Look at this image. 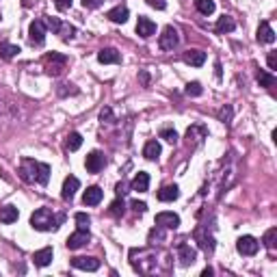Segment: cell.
I'll return each mask as SVG.
<instances>
[{"label":"cell","mask_w":277,"mask_h":277,"mask_svg":"<svg viewBox=\"0 0 277 277\" xmlns=\"http://www.w3.org/2000/svg\"><path fill=\"white\" fill-rule=\"evenodd\" d=\"M20 178L24 182H37L46 186L50 180V167L46 162L32 160V158H22V162H20Z\"/></svg>","instance_id":"obj_1"},{"label":"cell","mask_w":277,"mask_h":277,"mask_svg":"<svg viewBox=\"0 0 277 277\" xmlns=\"http://www.w3.org/2000/svg\"><path fill=\"white\" fill-rule=\"evenodd\" d=\"M65 221L63 212H52L50 208H37L35 212L30 214V226L37 230V232H54V230L61 228V223Z\"/></svg>","instance_id":"obj_2"},{"label":"cell","mask_w":277,"mask_h":277,"mask_svg":"<svg viewBox=\"0 0 277 277\" xmlns=\"http://www.w3.org/2000/svg\"><path fill=\"white\" fill-rule=\"evenodd\" d=\"M130 264H132L136 273H143V275H154L160 271L154 249H132L130 252Z\"/></svg>","instance_id":"obj_3"},{"label":"cell","mask_w":277,"mask_h":277,"mask_svg":"<svg viewBox=\"0 0 277 277\" xmlns=\"http://www.w3.org/2000/svg\"><path fill=\"white\" fill-rule=\"evenodd\" d=\"M65 68H68V56L65 54H58V52H48L46 54V70H48V74L61 76Z\"/></svg>","instance_id":"obj_4"},{"label":"cell","mask_w":277,"mask_h":277,"mask_svg":"<svg viewBox=\"0 0 277 277\" xmlns=\"http://www.w3.org/2000/svg\"><path fill=\"white\" fill-rule=\"evenodd\" d=\"M178 42H180V37H178V30L174 26H164L162 28V35L158 39V46H160V50H174Z\"/></svg>","instance_id":"obj_5"},{"label":"cell","mask_w":277,"mask_h":277,"mask_svg":"<svg viewBox=\"0 0 277 277\" xmlns=\"http://www.w3.org/2000/svg\"><path fill=\"white\" fill-rule=\"evenodd\" d=\"M84 167H87L89 174H98V171H102L106 167V158H104L102 152H89L87 154V160H84Z\"/></svg>","instance_id":"obj_6"},{"label":"cell","mask_w":277,"mask_h":277,"mask_svg":"<svg viewBox=\"0 0 277 277\" xmlns=\"http://www.w3.org/2000/svg\"><path fill=\"white\" fill-rule=\"evenodd\" d=\"M28 37L32 46H42L46 42V22L42 20H32L28 26Z\"/></svg>","instance_id":"obj_7"},{"label":"cell","mask_w":277,"mask_h":277,"mask_svg":"<svg viewBox=\"0 0 277 277\" xmlns=\"http://www.w3.org/2000/svg\"><path fill=\"white\" fill-rule=\"evenodd\" d=\"M236 249H238V254L242 256H256L260 249V242L254 238V236H240L238 240H236Z\"/></svg>","instance_id":"obj_8"},{"label":"cell","mask_w":277,"mask_h":277,"mask_svg":"<svg viewBox=\"0 0 277 277\" xmlns=\"http://www.w3.org/2000/svg\"><path fill=\"white\" fill-rule=\"evenodd\" d=\"M91 240V234H89V230H76L74 234L68 238V249H72V252H76V249H80V247H84L87 242Z\"/></svg>","instance_id":"obj_9"},{"label":"cell","mask_w":277,"mask_h":277,"mask_svg":"<svg viewBox=\"0 0 277 277\" xmlns=\"http://www.w3.org/2000/svg\"><path fill=\"white\" fill-rule=\"evenodd\" d=\"M178 260H180L182 266H190L197 260V252L190 245H186V242H180L178 245Z\"/></svg>","instance_id":"obj_10"},{"label":"cell","mask_w":277,"mask_h":277,"mask_svg":"<svg viewBox=\"0 0 277 277\" xmlns=\"http://www.w3.org/2000/svg\"><path fill=\"white\" fill-rule=\"evenodd\" d=\"M78 188H80V180H78L76 176H68L65 182H63V188H61V197L65 202H72Z\"/></svg>","instance_id":"obj_11"},{"label":"cell","mask_w":277,"mask_h":277,"mask_svg":"<svg viewBox=\"0 0 277 277\" xmlns=\"http://www.w3.org/2000/svg\"><path fill=\"white\" fill-rule=\"evenodd\" d=\"M156 226H160L164 230H178L180 228V216L176 212H158L156 214Z\"/></svg>","instance_id":"obj_12"},{"label":"cell","mask_w":277,"mask_h":277,"mask_svg":"<svg viewBox=\"0 0 277 277\" xmlns=\"http://www.w3.org/2000/svg\"><path fill=\"white\" fill-rule=\"evenodd\" d=\"M193 236H195V240L200 242V247H202L206 254H212V252H214V238H212L210 234H206V228L200 226V228L195 230Z\"/></svg>","instance_id":"obj_13"},{"label":"cell","mask_w":277,"mask_h":277,"mask_svg":"<svg viewBox=\"0 0 277 277\" xmlns=\"http://www.w3.org/2000/svg\"><path fill=\"white\" fill-rule=\"evenodd\" d=\"M206 138V128L200 126V124H195V126H190L186 130V143L190 148H195V145H202V141Z\"/></svg>","instance_id":"obj_14"},{"label":"cell","mask_w":277,"mask_h":277,"mask_svg":"<svg viewBox=\"0 0 277 277\" xmlns=\"http://www.w3.org/2000/svg\"><path fill=\"white\" fill-rule=\"evenodd\" d=\"M136 32L141 35L143 39H148V37H152L156 32V24L152 22L150 18H145V16H138V20H136Z\"/></svg>","instance_id":"obj_15"},{"label":"cell","mask_w":277,"mask_h":277,"mask_svg":"<svg viewBox=\"0 0 277 277\" xmlns=\"http://www.w3.org/2000/svg\"><path fill=\"white\" fill-rule=\"evenodd\" d=\"M102 197H104V190L100 186H89L82 195V202H84V206H98L102 202Z\"/></svg>","instance_id":"obj_16"},{"label":"cell","mask_w":277,"mask_h":277,"mask_svg":"<svg viewBox=\"0 0 277 277\" xmlns=\"http://www.w3.org/2000/svg\"><path fill=\"white\" fill-rule=\"evenodd\" d=\"M72 266L74 268H80V271H98L100 268V260L98 258H74L72 260Z\"/></svg>","instance_id":"obj_17"},{"label":"cell","mask_w":277,"mask_h":277,"mask_svg":"<svg viewBox=\"0 0 277 277\" xmlns=\"http://www.w3.org/2000/svg\"><path fill=\"white\" fill-rule=\"evenodd\" d=\"M128 6H124V4H117L115 9H110L106 13V18L110 20V22H115V24H126L128 22Z\"/></svg>","instance_id":"obj_18"},{"label":"cell","mask_w":277,"mask_h":277,"mask_svg":"<svg viewBox=\"0 0 277 277\" xmlns=\"http://www.w3.org/2000/svg\"><path fill=\"white\" fill-rule=\"evenodd\" d=\"M258 42L260 44H273L275 42V30L271 28V24L268 22H260V26H258Z\"/></svg>","instance_id":"obj_19"},{"label":"cell","mask_w":277,"mask_h":277,"mask_svg":"<svg viewBox=\"0 0 277 277\" xmlns=\"http://www.w3.org/2000/svg\"><path fill=\"white\" fill-rule=\"evenodd\" d=\"M184 63L193 65V68H202V65L206 63V52H202V50H188V52H184Z\"/></svg>","instance_id":"obj_20"},{"label":"cell","mask_w":277,"mask_h":277,"mask_svg":"<svg viewBox=\"0 0 277 277\" xmlns=\"http://www.w3.org/2000/svg\"><path fill=\"white\" fill-rule=\"evenodd\" d=\"M52 258H54V252H52V247H44L39 249V252H35V256H32V260H35V266H48Z\"/></svg>","instance_id":"obj_21"},{"label":"cell","mask_w":277,"mask_h":277,"mask_svg":"<svg viewBox=\"0 0 277 277\" xmlns=\"http://www.w3.org/2000/svg\"><path fill=\"white\" fill-rule=\"evenodd\" d=\"M178 197H180L178 184H167V186H162L160 190H158V200L160 202H176Z\"/></svg>","instance_id":"obj_22"},{"label":"cell","mask_w":277,"mask_h":277,"mask_svg":"<svg viewBox=\"0 0 277 277\" xmlns=\"http://www.w3.org/2000/svg\"><path fill=\"white\" fill-rule=\"evenodd\" d=\"M130 188L138 190V193H145V190L150 188V174H145V171H138V174L134 176V180L130 182Z\"/></svg>","instance_id":"obj_23"},{"label":"cell","mask_w":277,"mask_h":277,"mask_svg":"<svg viewBox=\"0 0 277 277\" xmlns=\"http://www.w3.org/2000/svg\"><path fill=\"white\" fill-rule=\"evenodd\" d=\"M98 61L104 63V65H108V63H120L122 61V54L117 52L115 48H104L98 52Z\"/></svg>","instance_id":"obj_24"},{"label":"cell","mask_w":277,"mask_h":277,"mask_svg":"<svg viewBox=\"0 0 277 277\" xmlns=\"http://www.w3.org/2000/svg\"><path fill=\"white\" fill-rule=\"evenodd\" d=\"M18 216H20L18 208L11 206V204H9V206H2V208H0V223H4V226H9V223H16Z\"/></svg>","instance_id":"obj_25"},{"label":"cell","mask_w":277,"mask_h":277,"mask_svg":"<svg viewBox=\"0 0 277 277\" xmlns=\"http://www.w3.org/2000/svg\"><path fill=\"white\" fill-rule=\"evenodd\" d=\"M160 143L158 141H148L143 148V156L148 158V160H158V156H160Z\"/></svg>","instance_id":"obj_26"},{"label":"cell","mask_w":277,"mask_h":277,"mask_svg":"<svg viewBox=\"0 0 277 277\" xmlns=\"http://www.w3.org/2000/svg\"><path fill=\"white\" fill-rule=\"evenodd\" d=\"M216 32H232L234 28H236V22H234V18H230V16H221L219 18V22H216Z\"/></svg>","instance_id":"obj_27"},{"label":"cell","mask_w":277,"mask_h":277,"mask_svg":"<svg viewBox=\"0 0 277 277\" xmlns=\"http://www.w3.org/2000/svg\"><path fill=\"white\" fill-rule=\"evenodd\" d=\"M18 52H20V46L16 44H6V42L0 44V58H4V61H11Z\"/></svg>","instance_id":"obj_28"},{"label":"cell","mask_w":277,"mask_h":277,"mask_svg":"<svg viewBox=\"0 0 277 277\" xmlns=\"http://www.w3.org/2000/svg\"><path fill=\"white\" fill-rule=\"evenodd\" d=\"M195 9L204 13V16H210V13H214L216 4H214V0H195Z\"/></svg>","instance_id":"obj_29"},{"label":"cell","mask_w":277,"mask_h":277,"mask_svg":"<svg viewBox=\"0 0 277 277\" xmlns=\"http://www.w3.org/2000/svg\"><path fill=\"white\" fill-rule=\"evenodd\" d=\"M80 145H82V136L78 132H70L68 138H65V148H68L70 152H76Z\"/></svg>","instance_id":"obj_30"},{"label":"cell","mask_w":277,"mask_h":277,"mask_svg":"<svg viewBox=\"0 0 277 277\" xmlns=\"http://www.w3.org/2000/svg\"><path fill=\"white\" fill-rule=\"evenodd\" d=\"M124 212H126V206H124V200L122 197H117V200L110 204V208H108V214L110 216H122Z\"/></svg>","instance_id":"obj_31"},{"label":"cell","mask_w":277,"mask_h":277,"mask_svg":"<svg viewBox=\"0 0 277 277\" xmlns=\"http://www.w3.org/2000/svg\"><path fill=\"white\" fill-rule=\"evenodd\" d=\"M258 82H260V87L271 89L273 84H275V76L273 74H266V72H258Z\"/></svg>","instance_id":"obj_32"},{"label":"cell","mask_w":277,"mask_h":277,"mask_svg":"<svg viewBox=\"0 0 277 277\" xmlns=\"http://www.w3.org/2000/svg\"><path fill=\"white\" fill-rule=\"evenodd\" d=\"M74 219H76V226H78V230H89L91 216H89L87 212H76V214H74Z\"/></svg>","instance_id":"obj_33"},{"label":"cell","mask_w":277,"mask_h":277,"mask_svg":"<svg viewBox=\"0 0 277 277\" xmlns=\"http://www.w3.org/2000/svg\"><path fill=\"white\" fill-rule=\"evenodd\" d=\"M56 35H61L65 42H68V39H72L76 35V28H74V26H70V24H61V28H58Z\"/></svg>","instance_id":"obj_34"},{"label":"cell","mask_w":277,"mask_h":277,"mask_svg":"<svg viewBox=\"0 0 277 277\" xmlns=\"http://www.w3.org/2000/svg\"><path fill=\"white\" fill-rule=\"evenodd\" d=\"M184 91H186V96H193V98H197V96H202V94H204L202 84H200V82H197V80H193V82H188V84H186V89H184Z\"/></svg>","instance_id":"obj_35"},{"label":"cell","mask_w":277,"mask_h":277,"mask_svg":"<svg viewBox=\"0 0 277 277\" xmlns=\"http://www.w3.org/2000/svg\"><path fill=\"white\" fill-rule=\"evenodd\" d=\"M275 238H277V228H271L264 234V247L266 249H275Z\"/></svg>","instance_id":"obj_36"},{"label":"cell","mask_w":277,"mask_h":277,"mask_svg":"<svg viewBox=\"0 0 277 277\" xmlns=\"http://www.w3.org/2000/svg\"><path fill=\"white\" fill-rule=\"evenodd\" d=\"M148 240H150V245H154V240H164V232H162V228H160V226H156V228L150 232Z\"/></svg>","instance_id":"obj_37"},{"label":"cell","mask_w":277,"mask_h":277,"mask_svg":"<svg viewBox=\"0 0 277 277\" xmlns=\"http://www.w3.org/2000/svg\"><path fill=\"white\" fill-rule=\"evenodd\" d=\"M219 122H223V124H228V126H230V122H232V106H230V104L219 110Z\"/></svg>","instance_id":"obj_38"},{"label":"cell","mask_w":277,"mask_h":277,"mask_svg":"<svg viewBox=\"0 0 277 277\" xmlns=\"http://www.w3.org/2000/svg\"><path fill=\"white\" fill-rule=\"evenodd\" d=\"M160 138H164V141H169V143H178V132L176 130H171V128H164L160 130Z\"/></svg>","instance_id":"obj_39"},{"label":"cell","mask_w":277,"mask_h":277,"mask_svg":"<svg viewBox=\"0 0 277 277\" xmlns=\"http://www.w3.org/2000/svg\"><path fill=\"white\" fill-rule=\"evenodd\" d=\"M61 20L58 18H46V26H48V28H52V32H58V28H61Z\"/></svg>","instance_id":"obj_40"},{"label":"cell","mask_w":277,"mask_h":277,"mask_svg":"<svg viewBox=\"0 0 277 277\" xmlns=\"http://www.w3.org/2000/svg\"><path fill=\"white\" fill-rule=\"evenodd\" d=\"M76 96L78 89H74V84H61V89H58V96Z\"/></svg>","instance_id":"obj_41"},{"label":"cell","mask_w":277,"mask_h":277,"mask_svg":"<svg viewBox=\"0 0 277 277\" xmlns=\"http://www.w3.org/2000/svg\"><path fill=\"white\" fill-rule=\"evenodd\" d=\"M110 120H113V110H110L108 106H106V108H102V113H100V122H102V124H108Z\"/></svg>","instance_id":"obj_42"},{"label":"cell","mask_w":277,"mask_h":277,"mask_svg":"<svg viewBox=\"0 0 277 277\" xmlns=\"http://www.w3.org/2000/svg\"><path fill=\"white\" fill-rule=\"evenodd\" d=\"M130 206H132V210H134V212H145V210H148V204H145V202H138V200H134L132 204H130Z\"/></svg>","instance_id":"obj_43"},{"label":"cell","mask_w":277,"mask_h":277,"mask_svg":"<svg viewBox=\"0 0 277 277\" xmlns=\"http://www.w3.org/2000/svg\"><path fill=\"white\" fill-rule=\"evenodd\" d=\"M54 6L58 11H68L72 6V0H54Z\"/></svg>","instance_id":"obj_44"},{"label":"cell","mask_w":277,"mask_h":277,"mask_svg":"<svg viewBox=\"0 0 277 277\" xmlns=\"http://www.w3.org/2000/svg\"><path fill=\"white\" fill-rule=\"evenodd\" d=\"M148 4L154 6V9H158V11H162L164 6H167V2H164V0H148Z\"/></svg>","instance_id":"obj_45"},{"label":"cell","mask_w":277,"mask_h":277,"mask_svg":"<svg viewBox=\"0 0 277 277\" xmlns=\"http://www.w3.org/2000/svg\"><path fill=\"white\" fill-rule=\"evenodd\" d=\"M82 4L87 6V9H98V6L102 4V0H82Z\"/></svg>","instance_id":"obj_46"},{"label":"cell","mask_w":277,"mask_h":277,"mask_svg":"<svg viewBox=\"0 0 277 277\" xmlns=\"http://www.w3.org/2000/svg\"><path fill=\"white\" fill-rule=\"evenodd\" d=\"M266 63H268V70H277V56H275V52H271V54H268Z\"/></svg>","instance_id":"obj_47"},{"label":"cell","mask_w":277,"mask_h":277,"mask_svg":"<svg viewBox=\"0 0 277 277\" xmlns=\"http://www.w3.org/2000/svg\"><path fill=\"white\" fill-rule=\"evenodd\" d=\"M117 197H124V195H126L128 193V184H124V182H120V184H117Z\"/></svg>","instance_id":"obj_48"},{"label":"cell","mask_w":277,"mask_h":277,"mask_svg":"<svg viewBox=\"0 0 277 277\" xmlns=\"http://www.w3.org/2000/svg\"><path fill=\"white\" fill-rule=\"evenodd\" d=\"M214 271H212V268H210V266H206V268H204V271H202V277H210V275H212Z\"/></svg>","instance_id":"obj_49"},{"label":"cell","mask_w":277,"mask_h":277,"mask_svg":"<svg viewBox=\"0 0 277 277\" xmlns=\"http://www.w3.org/2000/svg\"><path fill=\"white\" fill-rule=\"evenodd\" d=\"M141 80H143V82H148V80H150V76H148V72H141Z\"/></svg>","instance_id":"obj_50"}]
</instances>
